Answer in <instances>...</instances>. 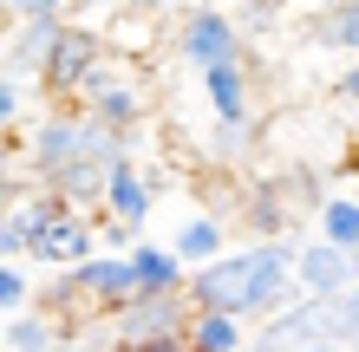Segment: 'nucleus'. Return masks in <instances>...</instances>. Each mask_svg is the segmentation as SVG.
<instances>
[{"mask_svg":"<svg viewBox=\"0 0 359 352\" xmlns=\"http://www.w3.org/2000/svg\"><path fill=\"white\" fill-rule=\"evenodd\" d=\"M294 248H301V241H287V235L255 241V287H248V320H274V314L287 307V287H301V281H294Z\"/></svg>","mask_w":359,"mask_h":352,"instance_id":"39448f33","label":"nucleus"},{"mask_svg":"<svg viewBox=\"0 0 359 352\" xmlns=\"http://www.w3.org/2000/svg\"><path fill=\"white\" fill-rule=\"evenodd\" d=\"M203 92H209V105H216V124H248V66H242V59L209 66Z\"/></svg>","mask_w":359,"mask_h":352,"instance_id":"4468645a","label":"nucleus"},{"mask_svg":"<svg viewBox=\"0 0 359 352\" xmlns=\"http://www.w3.org/2000/svg\"><path fill=\"white\" fill-rule=\"evenodd\" d=\"M111 352H189V333H163V339H118Z\"/></svg>","mask_w":359,"mask_h":352,"instance_id":"4be33fe9","label":"nucleus"},{"mask_svg":"<svg viewBox=\"0 0 359 352\" xmlns=\"http://www.w3.org/2000/svg\"><path fill=\"white\" fill-rule=\"evenodd\" d=\"M59 294L92 300V307H124V300H137V267H131V255H111V248H104V255L66 267Z\"/></svg>","mask_w":359,"mask_h":352,"instance_id":"f03ea898","label":"nucleus"},{"mask_svg":"<svg viewBox=\"0 0 359 352\" xmlns=\"http://www.w3.org/2000/svg\"><path fill=\"white\" fill-rule=\"evenodd\" d=\"M7 352H53L59 333H53V320H46V307H27V314H7Z\"/></svg>","mask_w":359,"mask_h":352,"instance_id":"f3484780","label":"nucleus"},{"mask_svg":"<svg viewBox=\"0 0 359 352\" xmlns=\"http://www.w3.org/2000/svg\"><path fill=\"white\" fill-rule=\"evenodd\" d=\"M92 255H98V229L86 222V209H72V202L53 216V229L39 235V248H33V261H46V267H79Z\"/></svg>","mask_w":359,"mask_h":352,"instance_id":"9d476101","label":"nucleus"},{"mask_svg":"<svg viewBox=\"0 0 359 352\" xmlns=\"http://www.w3.org/2000/svg\"><path fill=\"white\" fill-rule=\"evenodd\" d=\"M294 281H301V294H346V287L359 281V255L327 235H313L294 248Z\"/></svg>","mask_w":359,"mask_h":352,"instance_id":"423d86ee","label":"nucleus"},{"mask_svg":"<svg viewBox=\"0 0 359 352\" xmlns=\"http://www.w3.org/2000/svg\"><path fill=\"white\" fill-rule=\"evenodd\" d=\"M104 216H118L124 229H144V216H151V176L131 157L111 163V176H104Z\"/></svg>","mask_w":359,"mask_h":352,"instance_id":"ddd939ff","label":"nucleus"},{"mask_svg":"<svg viewBox=\"0 0 359 352\" xmlns=\"http://www.w3.org/2000/svg\"><path fill=\"white\" fill-rule=\"evenodd\" d=\"M0 307H7V314H27V307H33V281H27L20 261L0 267Z\"/></svg>","mask_w":359,"mask_h":352,"instance_id":"aec40b11","label":"nucleus"},{"mask_svg":"<svg viewBox=\"0 0 359 352\" xmlns=\"http://www.w3.org/2000/svg\"><path fill=\"white\" fill-rule=\"evenodd\" d=\"M53 352H92V346H79V339L66 333V339H59V346H53Z\"/></svg>","mask_w":359,"mask_h":352,"instance_id":"a878e982","label":"nucleus"},{"mask_svg":"<svg viewBox=\"0 0 359 352\" xmlns=\"http://www.w3.org/2000/svg\"><path fill=\"white\" fill-rule=\"evenodd\" d=\"M196 300L189 294H137L118 307V339H163V333H189Z\"/></svg>","mask_w":359,"mask_h":352,"instance_id":"0eeeda50","label":"nucleus"},{"mask_svg":"<svg viewBox=\"0 0 359 352\" xmlns=\"http://www.w3.org/2000/svg\"><path fill=\"white\" fill-rule=\"evenodd\" d=\"M320 235L359 255V196H327L320 202Z\"/></svg>","mask_w":359,"mask_h":352,"instance_id":"6ab92c4d","label":"nucleus"},{"mask_svg":"<svg viewBox=\"0 0 359 352\" xmlns=\"http://www.w3.org/2000/svg\"><path fill=\"white\" fill-rule=\"evenodd\" d=\"M301 352H346V346H301Z\"/></svg>","mask_w":359,"mask_h":352,"instance_id":"bb28decb","label":"nucleus"},{"mask_svg":"<svg viewBox=\"0 0 359 352\" xmlns=\"http://www.w3.org/2000/svg\"><path fill=\"white\" fill-rule=\"evenodd\" d=\"M340 98H346V105H359V66H353V72H340Z\"/></svg>","mask_w":359,"mask_h":352,"instance_id":"b1692460","label":"nucleus"},{"mask_svg":"<svg viewBox=\"0 0 359 352\" xmlns=\"http://www.w3.org/2000/svg\"><path fill=\"white\" fill-rule=\"evenodd\" d=\"M177 59L196 66V72L222 66V59H242V27L229 13H216V7H196L183 20V33H177Z\"/></svg>","mask_w":359,"mask_h":352,"instance_id":"20e7f679","label":"nucleus"},{"mask_svg":"<svg viewBox=\"0 0 359 352\" xmlns=\"http://www.w3.org/2000/svg\"><path fill=\"white\" fill-rule=\"evenodd\" d=\"M20 111H27V92H20V78L7 72V78H0V124L13 131V124H20Z\"/></svg>","mask_w":359,"mask_h":352,"instance_id":"412c9836","label":"nucleus"},{"mask_svg":"<svg viewBox=\"0 0 359 352\" xmlns=\"http://www.w3.org/2000/svg\"><path fill=\"white\" fill-rule=\"evenodd\" d=\"M313 7H340V0H313Z\"/></svg>","mask_w":359,"mask_h":352,"instance_id":"cd10ccee","label":"nucleus"},{"mask_svg":"<svg viewBox=\"0 0 359 352\" xmlns=\"http://www.w3.org/2000/svg\"><path fill=\"white\" fill-rule=\"evenodd\" d=\"M313 39H320V46H333V52H353V59H359V0L327 7L320 27H313Z\"/></svg>","mask_w":359,"mask_h":352,"instance_id":"a211bd4d","label":"nucleus"},{"mask_svg":"<svg viewBox=\"0 0 359 352\" xmlns=\"http://www.w3.org/2000/svg\"><path fill=\"white\" fill-rule=\"evenodd\" d=\"M72 105H86L92 118L111 124V131H131V124L151 111V92H144L137 66H111V59H98V66L86 72V85H79Z\"/></svg>","mask_w":359,"mask_h":352,"instance_id":"f257e3e1","label":"nucleus"},{"mask_svg":"<svg viewBox=\"0 0 359 352\" xmlns=\"http://www.w3.org/2000/svg\"><path fill=\"white\" fill-rule=\"evenodd\" d=\"M59 209H66V196H59V190H39L33 202H7V222H0V255H7V261H27L33 248H39V235L53 229Z\"/></svg>","mask_w":359,"mask_h":352,"instance_id":"6e6552de","label":"nucleus"},{"mask_svg":"<svg viewBox=\"0 0 359 352\" xmlns=\"http://www.w3.org/2000/svg\"><path fill=\"white\" fill-rule=\"evenodd\" d=\"M124 255L137 267V294H189V267H183V255L170 241H144L137 235Z\"/></svg>","mask_w":359,"mask_h":352,"instance_id":"f8f14e48","label":"nucleus"},{"mask_svg":"<svg viewBox=\"0 0 359 352\" xmlns=\"http://www.w3.org/2000/svg\"><path fill=\"white\" fill-rule=\"evenodd\" d=\"M236 7H242V13H255V20H268V13H274V0H236Z\"/></svg>","mask_w":359,"mask_h":352,"instance_id":"393cba45","label":"nucleus"},{"mask_svg":"<svg viewBox=\"0 0 359 352\" xmlns=\"http://www.w3.org/2000/svg\"><path fill=\"white\" fill-rule=\"evenodd\" d=\"M13 20H39V13H66V0H7Z\"/></svg>","mask_w":359,"mask_h":352,"instance_id":"5701e85b","label":"nucleus"},{"mask_svg":"<svg viewBox=\"0 0 359 352\" xmlns=\"http://www.w3.org/2000/svg\"><path fill=\"white\" fill-rule=\"evenodd\" d=\"M189 352H248V320L222 314V307H196L189 314Z\"/></svg>","mask_w":359,"mask_h":352,"instance_id":"2eb2a0df","label":"nucleus"},{"mask_svg":"<svg viewBox=\"0 0 359 352\" xmlns=\"http://www.w3.org/2000/svg\"><path fill=\"white\" fill-rule=\"evenodd\" d=\"M59 33H66V20H59V13L20 20L13 39H7V72H13V78H46L53 52H59Z\"/></svg>","mask_w":359,"mask_h":352,"instance_id":"1a4fd4ad","label":"nucleus"},{"mask_svg":"<svg viewBox=\"0 0 359 352\" xmlns=\"http://www.w3.org/2000/svg\"><path fill=\"white\" fill-rule=\"evenodd\" d=\"M248 287H255V248H236V255H222V261H209V267L189 274V300L248 320Z\"/></svg>","mask_w":359,"mask_h":352,"instance_id":"7ed1b4c3","label":"nucleus"},{"mask_svg":"<svg viewBox=\"0 0 359 352\" xmlns=\"http://www.w3.org/2000/svg\"><path fill=\"white\" fill-rule=\"evenodd\" d=\"M170 248L183 255L189 274H196V267H209V261H222V255H229V229H222L216 216H189L183 229L170 235Z\"/></svg>","mask_w":359,"mask_h":352,"instance_id":"dca6fc26","label":"nucleus"},{"mask_svg":"<svg viewBox=\"0 0 359 352\" xmlns=\"http://www.w3.org/2000/svg\"><path fill=\"white\" fill-rule=\"evenodd\" d=\"M98 33L92 27H72L66 20V33H59V52H53V66H46V92L59 98H79V85H86V72L98 66Z\"/></svg>","mask_w":359,"mask_h":352,"instance_id":"9b49d317","label":"nucleus"}]
</instances>
